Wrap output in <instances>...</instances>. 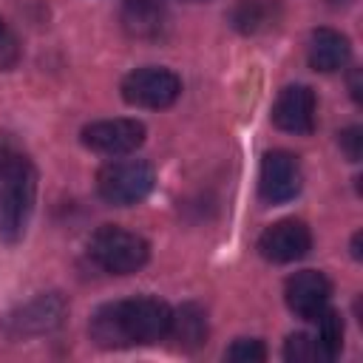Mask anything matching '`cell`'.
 I'll return each mask as SVG.
<instances>
[{
	"mask_svg": "<svg viewBox=\"0 0 363 363\" xmlns=\"http://www.w3.org/2000/svg\"><path fill=\"white\" fill-rule=\"evenodd\" d=\"M170 306L159 298L139 295L99 306L91 315L88 332L91 340L102 349H128V346H150L167 337Z\"/></svg>",
	"mask_w": 363,
	"mask_h": 363,
	"instance_id": "cell-1",
	"label": "cell"
},
{
	"mask_svg": "<svg viewBox=\"0 0 363 363\" xmlns=\"http://www.w3.org/2000/svg\"><path fill=\"white\" fill-rule=\"evenodd\" d=\"M37 201V170L17 150L0 153V238L17 244L31 221Z\"/></svg>",
	"mask_w": 363,
	"mask_h": 363,
	"instance_id": "cell-2",
	"label": "cell"
},
{
	"mask_svg": "<svg viewBox=\"0 0 363 363\" xmlns=\"http://www.w3.org/2000/svg\"><path fill=\"white\" fill-rule=\"evenodd\" d=\"M88 255L99 269H105L111 275H130L147 264L150 247L142 235H136L119 224H105L91 235Z\"/></svg>",
	"mask_w": 363,
	"mask_h": 363,
	"instance_id": "cell-3",
	"label": "cell"
},
{
	"mask_svg": "<svg viewBox=\"0 0 363 363\" xmlns=\"http://www.w3.org/2000/svg\"><path fill=\"white\" fill-rule=\"evenodd\" d=\"M156 184V173L147 162L125 159V162H108L96 173V193L113 204V207H130L147 199V193Z\"/></svg>",
	"mask_w": 363,
	"mask_h": 363,
	"instance_id": "cell-4",
	"label": "cell"
},
{
	"mask_svg": "<svg viewBox=\"0 0 363 363\" xmlns=\"http://www.w3.org/2000/svg\"><path fill=\"white\" fill-rule=\"evenodd\" d=\"M182 94V79L170 68H136L122 79V99L133 108L162 111L170 108Z\"/></svg>",
	"mask_w": 363,
	"mask_h": 363,
	"instance_id": "cell-5",
	"label": "cell"
},
{
	"mask_svg": "<svg viewBox=\"0 0 363 363\" xmlns=\"http://www.w3.org/2000/svg\"><path fill=\"white\" fill-rule=\"evenodd\" d=\"M145 125L136 119H99L82 128V145L102 156H125L142 147Z\"/></svg>",
	"mask_w": 363,
	"mask_h": 363,
	"instance_id": "cell-6",
	"label": "cell"
},
{
	"mask_svg": "<svg viewBox=\"0 0 363 363\" xmlns=\"http://www.w3.org/2000/svg\"><path fill=\"white\" fill-rule=\"evenodd\" d=\"M301 184H303V173L298 159L289 150H269L264 156L261 173H258V190L264 201L284 204L301 193Z\"/></svg>",
	"mask_w": 363,
	"mask_h": 363,
	"instance_id": "cell-7",
	"label": "cell"
},
{
	"mask_svg": "<svg viewBox=\"0 0 363 363\" xmlns=\"http://www.w3.org/2000/svg\"><path fill=\"white\" fill-rule=\"evenodd\" d=\"M312 247V233L303 221L298 218H284V221H275L269 224L261 238H258V252L272 261V264H289V261H298L309 252Z\"/></svg>",
	"mask_w": 363,
	"mask_h": 363,
	"instance_id": "cell-8",
	"label": "cell"
},
{
	"mask_svg": "<svg viewBox=\"0 0 363 363\" xmlns=\"http://www.w3.org/2000/svg\"><path fill=\"white\" fill-rule=\"evenodd\" d=\"M315 108L318 102L309 85H286L272 105V122L286 133L306 136L315 130Z\"/></svg>",
	"mask_w": 363,
	"mask_h": 363,
	"instance_id": "cell-9",
	"label": "cell"
},
{
	"mask_svg": "<svg viewBox=\"0 0 363 363\" xmlns=\"http://www.w3.org/2000/svg\"><path fill=\"white\" fill-rule=\"evenodd\" d=\"M284 295H286V306L303 318V320H312L315 315H320L326 306H329V295H332V284L323 272L318 269H301L295 272L286 286H284Z\"/></svg>",
	"mask_w": 363,
	"mask_h": 363,
	"instance_id": "cell-10",
	"label": "cell"
},
{
	"mask_svg": "<svg viewBox=\"0 0 363 363\" xmlns=\"http://www.w3.org/2000/svg\"><path fill=\"white\" fill-rule=\"evenodd\" d=\"M65 315V301L60 295H40L34 301H28L26 306H20L14 315L6 318V329L9 335L20 337V335H43L51 332L62 323Z\"/></svg>",
	"mask_w": 363,
	"mask_h": 363,
	"instance_id": "cell-11",
	"label": "cell"
},
{
	"mask_svg": "<svg viewBox=\"0 0 363 363\" xmlns=\"http://www.w3.org/2000/svg\"><path fill=\"white\" fill-rule=\"evenodd\" d=\"M167 20L162 0H122L119 23L122 28L136 40H153L162 34Z\"/></svg>",
	"mask_w": 363,
	"mask_h": 363,
	"instance_id": "cell-12",
	"label": "cell"
},
{
	"mask_svg": "<svg viewBox=\"0 0 363 363\" xmlns=\"http://www.w3.org/2000/svg\"><path fill=\"white\" fill-rule=\"evenodd\" d=\"M207 312L199 303H182L179 309L170 312V326L167 337L176 343L182 352H196L207 340Z\"/></svg>",
	"mask_w": 363,
	"mask_h": 363,
	"instance_id": "cell-13",
	"label": "cell"
},
{
	"mask_svg": "<svg viewBox=\"0 0 363 363\" xmlns=\"http://www.w3.org/2000/svg\"><path fill=\"white\" fill-rule=\"evenodd\" d=\"M352 57L349 40L335 28H315L309 37V65L315 71L332 74L340 71Z\"/></svg>",
	"mask_w": 363,
	"mask_h": 363,
	"instance_id": "cell-14",
	"label": "cell"
},
{
	"mask_svg": "<svg viewBox=\"0 0 363 363\" xmlns=\"http://www.w3.org/2000/svg\"><path fill=\"white\" fill-rule=\"evenodd\" d=\"M281 6L278 0H238L230 9V23L241 34H258L278 23Z\"/></svg>",
	"mask_w": 363,
	"mask_h": 363,
	"instance_id": "cell-15",
	"label": "cell"
},
{
	"mask_svg": "<svg viewBox=\"0 0 363 363\" xmlns=\"http://www.w3.org/2000/svg\"><path fill=\"white\" fill-rule=\"evenodd\" d=\"M284 357L292 360V363H320V360H329V354L320 346V340L315 335H303V332L286 337Z\"/></svg>",
	"mask_w": 363,
	"mask_h": 363,
	"instance_id": "cell-16",
	"label": "cell"
},
{
	"mask_svg": "<svg viewBox=\"0 0 363 363\" xmlns=\"http://www.w3.org/2000/svg\"><path fill=\"white\" fill-rule=\"evenodd\" d=\"M315 323H318V332H315V337L320 340V346L326 349V354H329V360L340 352V346H343V320H340V315L335 312V309H323L320 315H315L312 318Z\"/></svg>",
	"mask_w": 363,
	"mask_h": 363,
	"instance_id": "cell-17",
	"label": "cell"
},
{
	"mask_svg": "<svg viewBox=\"0 0 363 363\" xmlns=\"http://www.w3.org/2000/svg\"><path fill=\"white\" fill-rule=\"evenodd\" d=\"M224 357L233 360V363H261V360L267 357V349H264V343L255 340V337H238V340L224 352Z\"/></svg>",
	"mask_w": 363,
	"mask_h": 363,
	"instance_id": "cell-18",
	"label": "cell"
},
{
	"mask_svg": "<svg viewBox=\"0 0 363 363\" xmlns=\"http://www.w3.org/2000/svg\"><path fill=\"white\" fill-rule=\"evenodd\" d=\"M337 142H340V150L346 153L349 162H360V147H363V130L357 125L346 128L337 133Z\"/></svg>",
	"mask_w": 363,
	"mask_h": 363,
	"instance_id": "cell-19",
	"label": "cell"
},
{
	"mask_svg": "<svg viewBox=\"0 0 363 363\" xmlns=\"http://www.w3.org/2000/svg\"><path fill=\"white\" fill-rule=\"evenodd\" d=\"M14 60H17V40L9 34V28L0 20V68L14 65Z\"/></svg>",
	"mask_w": 363,
	"mask_h": 363,
	"instance_id": "cell-20",
	"label": "cell"
},
{
	"mask_svg": "<svg viewBox=\"0 0 363 363\" xmlns=\"http://www.w3.org/2000/svg\"><path fill=\"white\" fill-rule=\"evenodd\" d=\"M349 88H352V96L360 102V71H354V74H352V82H349Z\"/></svg>",
	"mask_w": 363,
	"mask_h": 363,
	"instance_id": "cell-21",
	"label": "cell"
},
{
	"mask_svg": "<svg viewBox=\"0 0 363 363\" xmlns=\"http://www.w3.org/2000/svg\"><path fill=\"white\" fill-rule=\"evenodd\" d=\"M190 3H201V0H190Z\"/></svg>",
	"mask_w": 363,
	"mask_h": 363,
	"instance_id": "cell-22",
	"label": "cell"
}]
</instances>
